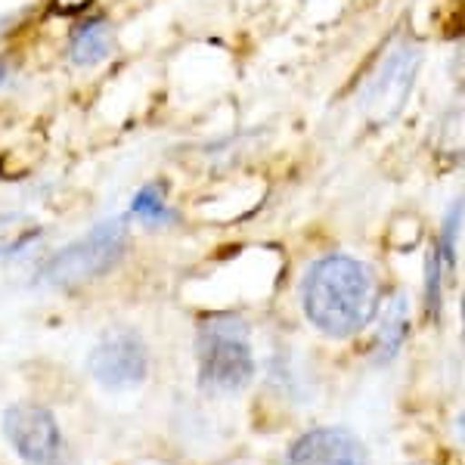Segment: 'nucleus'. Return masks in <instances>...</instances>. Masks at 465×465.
<instances>
[{
	"instance_id": "5",
	"label": "nucleus",
	"mask_w": 465,
	"mask_h": 465,
	"mask_svg": "<svg viewBox=\"0 0 465 465\" xmlns=\"http://www.w3.org/2000/svg\"><path fill=\"white\" fill-rule=\"evenodd\" d=\"M4 434L25 465H54L63 450L56 416L41 403L22 401L4 412Z\"/></svg>"
},
{
	"instance_id": "6",
	"label": "nucleus",
	"mask_w": 465,
	"mask_h": 465,
	"mask_svg": "<svg viewBox=\"0 0 465 465\" xmlns=\"http://www.w3.org/2000/svg\"><path fill=\"white\" fill-rule=\"evenodd\" d=\"M419 63H422V54L407 41H401L391 54L381 59V65L370 78L363 94V106L376 122H391V118L401 115V109L407 106L412 81H416Z\"/></svg>"
},
{
	"instance_id": "13",
	"label": "nucleus",
	"mask_w": 465,
	"mask_h": 465,
	"mask_svg": "<svg viewBox=\"0 0 465 465\" xmlns=\"http://www.w3.org/2000/svg\"><path fill=\"white\" fill-rule=\"evenodd\" d=\"M10 74H13V63H10V59H0V87L10 81Z\"/></svg>"
},
{
	"instance_id": "11",
	"label": "nucleus",
	"mask_w": 465,
	"mask_h": 465,
	"mask_svg": "<svg viewBox=\"0 0 465 465\" xmlns=\"http://www.w3.org/2000/svg\"><path fill=\"white\" fill-rule=\"evenodd\" d=\"M131 212L137 217H143L149 223H168L174 221V212H168L164 208V199H162V186H146V190L137 193V199H134Z\"/></svg>"
},
{
	"instance_id": "2",
	"label": "nucleus",
	"mask_w": 465,
	"mask_h": 465,
	"mask_svg": "<svg viewBox=\"0 0 465 465\" xmlns=\"http://www.w3.org/2000/svg\"><path fill=\"white\" fill-rule=\"evenodd\" d=\"M199 388L212 397L239 394L254 379V354L249 322L232 313L202 320L196 335Z\"/></svg>"
},
{
	"instance_id": "12",
	"label": "nucleus",
	"mask_w": 465,
	"mask_h": 465,
	"mask_svg": "<svg viewBox=\"0 0 465 465\" xmlns=\"http://www.w3.org/2000/svg\"><path fill=\"white\" fill-rule=\"evenodd\" d=\"M425 270H429V276H425V307H429L431 320L440 317V261H438V252H429V264H425Z\"/></svg>"
},
{
	"instance_id": "9",
	"label": "nucleus",
	"mask_w": 465,
	"mask_h": 465,
	"mask_svg": "<svg viewBox=\"0 0 465 465\" xmlns=\"http://www.w3.org/2000/svg\"><path fill=\"white\" fill-rule=\"evenodd\" d=\"M407 329H410V302L403 292H397L379 320V335H376L379 363H391L397 357V351L403 348V339H407Z\"/></svg>"
},
{
	"instance_id": "10",
	"label": "nucleus",
	"mask_w": 465,
	"mask_h": 465,
	"mask_svg": "<svg viewBox=\"0 0 465 465\" xmlns=\"http://www.w3.org/2000/svg\"><path fill=\"white\" fill-rule=\"evenodd\" d=\"M460 230H462V202L456 199L453 208H450V214H447V221H444V232H440V242L434 245L440 267H444L447 273H453V270H456V242H460Z\"/></svg>"
},
{
	"instance_id": "1",
	"label": "nucleus",
	"mask_w": 465,
	"mask_h": 465,
	"mask_svg": "<svg viewBox=\"0 0 465 465\" xmlns=\"http://www.w3.org/2000/svg\"><path fill=\"white\" fill-rule=\"evenodd\" d=\"M302 304L313 326L329 339L363 332L379 313V280L370 264L351 254L313 261L302 282Z\"/></svg>"
},
{
	"instance_id": "8",
	"label": "nucleus",
	"mask_w": 465,
	"mask_h": 465,
	"mask_svg": "<svg viewBox=\"0 0 465 465\" xmlns=\"http://www.w3.org/2000/svg\"><path fill=\"white\" fill-rule=\"evenodd\" d=\"M112 47H115V28H112V22L103 16L87 19L72 32L69 59L78 69H90V65L103 63L112 54Z\"/></svg>"
},
{
	"instance_id": "4",
	"label": "nucleus",
	"mask_w": 465,
	"mask_h": 465,
	"mask_svg": "<svg viewBox=\"0 0 465 465\" xmlns=\"http://www.w3.org/2000/svg\"><path fill=\"white\" fill-rule=\"evenodd\" d=\"M87 370L106 391H131L149 376V351L134 329L115 326L90 351Z\"/></svg>"
},
{
	"instance_id": "3",
	"label": "nucleus",
	"mask_w": 465,
	"mask_h": 465,
	"mask_svg": "<svg viewBox=\"0 0 465 465\" xmlns=\"http://www.w3.org/2000/svg\"><path fill=\"white\" fill-rule=\"evenodd\" d=\"M127 249V221L124 217H109L100 221L84 239L65 245L47 261L41 270V280L56 289H74L106 276L112 267L122 261Z\"/></svg>"
},
{
	"instance_id": "7",
	"label": "nucleus",
	"mask_w": 465,
	"mask_h": 465,
	"mask_svg": "<svg viewBox=\"0 0 465 465\" xmlns=\"http://www.w3.org/2000/svg\"><path fill=\"white\" fill-rule=\"evenodd\" d=\"M286 465H370V456L354 431L329 425L302 434L292 444Z\"/></svg>"
}]
</instances>
